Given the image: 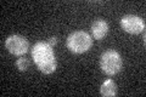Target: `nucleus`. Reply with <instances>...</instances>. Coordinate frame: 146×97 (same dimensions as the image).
<instances>
[{
  "label": "nucleus",
  "instance_id": "obj_1",
  "mask_svg": "<svg viewBox=\"0 0 146 97\" xmlns=\"http://www.w3.org/2000/svg\"><path fill=\"white\" fill-rule=\"evenodd\" d=\"M32 57L34 63L44 74H50L56 69V58L52 51V48L46 41H39L32 49Z\"/></svg>",
  "mask_w": 146,
  "mask_h": 97
},
{
  "label": "nucleus",
  "instance_id": "obj_2",
  "mask_svg": "<svg viewBox=\"0 0 146 97\" xmlns=\"http://www.w3.org/2000/svg\"><path fill=\"white\" fill-rule=\"evenodd\" d=\"M93 40L91 36L85 32H74L68 35L67 48L73 53H84L91 48Z\"/></svg>",
  "mask_w": 146,
  "mask_h": 97
},
{
  "label": "nucleus",
  "instance_id": "obj_3",
  "mask_svg": "<svg viewBox=\"0 0 146 97\" xmlns=\"http://www.w3.org/2000/svg\"><path fill=\"white\" fill-rule=\"evenodd\" d=\"M100 67L107 75H116L122 69V57L115 50H108L100 57Z\"/></svg>",
  "mask_w": 146,
  "mask_h": 97
},
{
  "label": "nucleus",
  "instance_id": "obj_4",
  "mask_svg": "<svg viewBox=\"0 0 146 97\" xmlns=\"http://www.w3.org/2000/svg\"><path fill=\"white\" fill-rule=\"evenodd\" d=\"M5 48L9 50V52L15 55V56H22L28 51L29 43L25 36L11 35L5 41Z\"/></svg>",
  "mask_w": 146,
  "mask_h": 97
},
{
  "label": "nucleus",
  "instance_id": "obj_5",
  "mask_svg": "<svg viewBox=\"0 0 146 97\" xmlns=\"http://www.w3.org/2000/svg\"><path fill=\"white\" fill-rule=\"evenodd\" d=\"M121 27L127 33L130 34H140L145 30V22L143 18L133 15H127L122 17L121 20Z\"/></svg>",
  "mask_w": 146,
  "mask_h": 97
},
{
  "label": "nucleus",
  "instance_id": "obj_6",
  "mask_svg": "<svg viewBox=\"0 0 146 97\" xmlns=\"http://www.w3.org/2000/svg\"><path fill=\"white\" fill-rule=\"evenodd\" d=\"M91 32H93V36L98 40H101L106 36L108 32V24L106 21L104 20H96L91 24Z\"/></svg>",
  "mask_w": 146,
  "mask_h": 97
},
{
  "label": "nucleus",
  "instance_id": "obj_7",
  "mask_svg": "<svg viewBox=\"0 0 146 97\" xmlns=\"http://www.w3.org/2000/svg\"><path fill=\"white\" fill-rule=\"evenodd\" d=\"M100 94L105 97H113L117 95V85L112 79H107L100 87Z\"/></svg>",
  "mask_w": 146,
  "mask_h": 97
},
{
  "label": "nucleus",
  "instance_id": "obj_8",
  "mask_svg": "<svg viewBox=\"0 0 146 97\" xmlns=\"http://www.w3.org/2000/svg\"><path fill=\"white\" fill-rule=\"evenodd\" d=\"M16 66L21 72H25L29 67V61L27 58H18L16 61Z\"/></svg>",
  "mask_w": 146,
  "mask_h": 97
},
{
  "label": "nucleus",
  "instance_id": "obj_9",
  "mask_svg": "<svg viewBox=\"0 0 146 97\" xmlns=\"http://www.w3.org/2000/svg\"><path fill=\"white\" fill-rule=\"evenodd\" d=\"M48 44L51 46V48H54V46L57 44V38H56V36H52V38H50L49 41H48Z\"/></svg>",
  "mask_w": 146,
  "mask_h": 97
}]
</instances>
